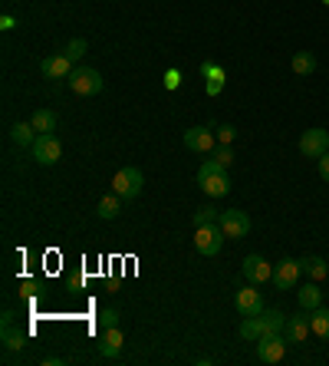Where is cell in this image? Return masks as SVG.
<instances>
[{
	"mask_svg": "<svg viewBox=\"0 0 329 366\" xmlns=\"http://www.w3.org/2000/svg\"><path fill=\"white\" fill-rule=\"evenodd\" d=\"M4 347L7 350H23L27 347V333H20V330H13V324H7V327H4Z\"/></svg>",
	"mask_w": 329,
	"mask_h": 366,
	"instance_id": "484cf974",
	"label": "cell"
},
{
	"mask_svg": "<svg viewBox=\"0 0 329 366\" xmlns=\"http://www.w3.org/2000/svg\"><path fill=\"white\" fill-rule=\"evenodd\" d=\"M40 69H43V76L47 79H69V73H73L76 67L66 53H53V57H47L43 63H40Z\"/></svg>",
	"mask_w": 329,
	"mask_h": 366,
	"instance_id": "4fadbf2b",
	"label": "cell"
},
{
	"mask_svg": "<svg viewBox=\"0 0 329 366\" xmlns=\"http://www.w3.org/2000/svg\"><path fill=\"white\" fill-rule=\"evenodd\" d=\"M211 159H214V162H221L224 168H231V165H234V149H231V145H217L214 152H211Z\"/></svg>",
	"mask_w": 329,
	"mask_h": 366,
	"instance_id": "f1b7e54d",
	"label": "cell"
},
{
	"mask_svg": "<svg viewBox=\"0 0 329 366\" xmlns=\"http://www.w3.org/2000/svg\"><path fill=\"white\" fill-rule=\"evenodd\" d=\"M300 268H303V274L310 280H326L329 278V264H326V258H320V254H306V258H300Z\"/></svg>",
	"mask_w": 329,
	"mask_h": 366,
	"instance_id": "e0dca14e",
	"label": "cell"
},
{
	"mask_svg": "<svg viewBox=\"0 0 329 366\" xmlns=\"http://www.w3.org/2000/svg\"><path fill=\"white\" fill-rule=\"evenodd\" d=\"M181 139H185V149H191L197 155H211L217 149V135L207 125H191V129H185Z\"/></svg>",
	"mask_w": 329,
	"mask_h": 366,
	"instance_id": "8992f818",
	"label": "cell"
},
{
	"mask_svg": "<svg viewBox=\"0 0 329 366\" xmlns=\"http://www.w3.org/2000/svg\"><path fill=\"white\" fill-rule=\"evenodd\" d=\"M310 327H313V333L320 340H329V307H316V310H310Z\"/></svg>",
	"mask_w": 329,
	"mask_h": 366,
	"instance_id": "603a6c76",
	"label": "cell"
},
{
	"mask_svg": "<svg viewBox=\"0 0 329 366\" xmlns=\"http://www.w3.org/2000/svg\"><path fill=\"white\" fill-rule=\"evenodd\" d=\"M13 27H17V17H13V13H4V17H0V30H4V33H10Z\"/></svg>",
	"mask_w": 329,
	"mask_h": 366,
	"instance_id": "836d02e7",
	"label": "cell"
},
{
	"mask_svg": "<svg viewBox=\"0 0 329 366\" xmlns=\"http://www.w3.org/2000/svg\"><path fill=\"white\" fill-rule=\"evenodd\" d=\"M201 76H204V93L207 96H221V89H224V79L227 73L214 63H201Z\"/></svg>",
	"mask_w": 329,
	"mask_h": 366,
	"instance_id": "2e32d148",
	"label": "cell"
},
{
	"mask_svg": "<svg viewBox=\"0 0 329 366\" xmlns=\"http://www.w3.org/2000/svg\"><path fill=\"white\" fill-rule=\"evenodd\" d=\"M195 248L204 254V258H214L217 251L224 248V231H221V224H201L195 228Z\"/></svg>",
	"mask_w": 329,
	"mask_h": 366,
	"instance_id": "5b68a950",
	"label": "cell"
},
{
	"mask_svg": "<svg viewBox=\"0 0 329 366\" xmlns=\"http://www.w3.org/2000/svg\"><path fill=\"white\" fill-rule=\"evenodd\" d=\"M181 69H165V89H178L181 86Z\"/></svg>",
	"mask_w": 329,
	"mask_h": 366,
	"instance_id": "1f68e13d",
	"label": "cell"
},
{
	"mask_svg": "<svg viewBox=\"0 0 329 366\" xmlns=\"http://www.w3.org/2000/svg\"><path fill=\"white\" fill-rule=\"evenodd\" d=\"M122 202H125V198H119L115 192H109V195H103V198H99V208H96V212H99V218H103V222H115V218H119V212H122Z\"/></svg>",
	"mask_w": 329,
	"mask_h": 366,
	"instance_id": "d6986e66",
	"label": "cell"
},
{
	"mask_svg": "<svg viewBox=\"0 0 329 366\" xmlns=\"http://www.w3.org/2000/svg\"><path fill=\"white\" fill-rule=\"evenodd\" d=\"M300 152L306 155V159H320V155L329 152V132L326 129H306V132L300 135Z\"/></svg>",
	"mask_w": 329,
	"mask_h": 366,
	"instance_id": "9c48e42d",
	"label": "cell"
},
{
	"mask_svg": "<svg viewBox=\"0 0 329 366\" xmlns=\"http://www.w3.org/2000/svg\"><path fill=\"white\" fill-rule=\"evenodd\" d=\"M323 4H326V7H329V0H323Z\"/></svg>",
	"mask_w": 329,
	"mask_h": 366,
	"instance_id": "e575fe53",
	"label": "cell"
},
{
	"mask_svg": "<svg viewBox=\"0 0 329 366\" xmlns=\"http://www.w3.org/2000/svg\"><path fill=\"white\" fill-rule=\"evenodd\" d=\"M237 333H241V340H250V343H257V340H260L263 333H267V330H263L260 314H257V317H244V320H241Z\"/></svg>",
	"mask_w": 329,
	"mask_h": 366,
	"instance_id": "ffe728a7",
	"label": "cell"
},
{
	"mask_svg": "<svg viewBox=\"0 0 329 366\" xmlns=\"http://www.w3.org/2000/svg\"><path fill=\"white\" fill-rule=\"evenodd\" d=\"M310 310L306 314H296V317H287V327H283V337L287 343H306L310 337Z\"/></svg>",
	"mask_w": 329,
	"mask_h": 366,
	"instance_id": "5bb4252c",
	"label": "cell"
},
{
	"mask_svg": "<svg viewBox=\"0 0 329 366\" xmlns=\"http://www.w3.org/2000/svg\"><path fill=\"white\" fill-rule=\"evenodd\" d=\"M296 300H300L303 310H316L323 304V290H320V280H306L300 290H296Z\"/></svg>",
	"mask_w": 329,
	"mask_h": 366,
	"instance_id": "ac0fdd59",
	"label": "cell"
},
{
	"mask_svg": "<svg viewBox=\"0 0 329 366\" xmlns=\"http://www.w3.org/2000/svg\"><path fill=\"white\" fill-rule=\"evenodd\" d=\"M37 135H40V132H37V129H33L30 122H17L13 129H10V139H13L20 149H30V145L37 142Z\"/></svg>",
	"mask_w": 329,
	"mask_h": 366,
	"instance_id": "cb8c5ba5",
	"label": "cell"
},
{
	"mask_svg": "<svg viewBox=\"0 0 329 366\" xmlns=\"http://www.w3.org/2000/svg\"><path fill=\"white\" fill-rule=\"evenodd\" d=\"M303 268L296 258H283L280 264H273V284H277V290H290L296 287V280H300Z\"/></svg>",
	"mask_w": 329,
	"mask_h": 366,
	"instance_id": "8fae6325",
	"label": "cell"
},
{
	"mask_svg": "<svg viewBox=\"0 0 329 366\" xmlns=\"http://www.w3.org/2000/svg\"><path fill=\"white\" fill-rule=\"evenodd\" d=\"M63 53H66V57H69V59H73V63H76V59H83V57H86V40H83V37L69 40Z\"/></svg>",
	"mask_w": 329,
	"mask_h": 366,
	"instance_id": "83f0119b",
	"label": "cell"
},
{
	"mask_svg": "<svg viewBox=\"0 0 329 366\" xmlns=\"http://www.w3.org/2000/svg\"><path fill=\"white\" fill-rule=\"evenodd\" d=\"M99 327H119V310L115 307H105L103 314H99Z\"/></svg>",
	"mask_w": 329,
	"mask_h": 366,
	"instance_id": "f546056e",
	"label": "cell"
},
{
	"mask_svg": "<svg viewBox=\"0 0 329 366\" xmlns=\"http://www.w3.org/2000/svg\"><path fill=\"white\" fill-rule=\"evenodd\" d=\"M234 307H237L241 317H257V314H263V297H260V290H257V284L237 290V294H234Z\"/></svg>",
	"mask_w": 329,
	"mask_h": 366,
	"instance_id": "30bf717a",
	"label": "cell"
},
{
	"mask_svg": "<svg viewBox=\"0 0 329 366\" xmlns=\"http://www.w3.org/2000/svg\"><path fill=\"white\" fill-rule=\"evenodd\" d=\"M217 224H221L224 238H231V241H241V238L250 234V215L241 212V208H227V212H221Z\"/></svg>",
	"mask_w": 329,
	"mask_h": 366,
	"instance_id": "277c9868",
	"label": "cell"
},
{
	"mask_svg": "<svg viewBox=\"0 0 329 366\" xmlns=\"http://www.w3.org/2000/svg\"><path fill=\"white\" fill-rule=\"evenodd\" d=\"M125 347V333L119 327H105V333L99 337V353H103L105 360H115L119 353H122Z\"/></svg>",
	"mask_w": 329,
	"mask_h": 366,
	"instance_id": "9a60e30c",
	"label": "cell"
},
{
	"mask_svg": "<svg viewBox=\"0 0 329 366\" xmlns=\"http://www.w3.org/2000/svg\"><path fill=\"white\" fill-rule=\"evenodd\" d=\"M142 185H145V175L135 168V165H125V168H119V172L112 175V192L119 195V198H139L142 195Z\"/></svg>",
	"mask_w": 329,
	"mask_h": 366,
	"instance_id": "3957f363",
	"label": "cell"
},
{
	"mask_svg": "<svg viewBox=\"0 0 329 366\" xmlns=\"http://www.w3.org/2000/svg\"><path fill=\"white\" fill-rule=\"evenodd\" d=\"M260 320L267 333H283V327H287V314H280V310H263Z\"/></svg>",
	"mask_w": 329,
	"mask_h": 366,
	"instance_id": "d4e9b609",
	"label": "cell"
},
{
	"mask_svg": "<svg viewBox=\"0 0 329 366\" xmlns=\"http://www.w3.org/2000/svg\"><path fill=\"white\" fill-rule=\"evenodd\" d=\"M290 67L296 76H313V73H316V57H313L310 50H300V53H293Z\"/></svg>",
	"mask_w": 329,
	"mask_h": 366,
	"instance_id": "44dd1931",
	"label": "cell"
},
{
	"mask_svg": "<svg viewBox=\"0 0 329 366\" xmlns=\"http://www.w3.org/2000/svg\"><path fill=\"white\" fill-rule=\"evenodd\" d=\"M244 278L250 284H263V280H273V264L260 254H247L244 258Z\"/></svg>",
	"mask_w": 329,
	"mask_h": 366,
	"instance_id": "7c38bea8",
	"label": "cell"
},
{
	"mask_svg": "<svg viewBox=\"0 0 329 366\" xmlns=\"http://www.w3.org/2000/svg\"><path fill=\"white\" fill-rule=\"evenodd\" d=\"M30 155H33L40 165H57L59 159H63V145H59V139L53 132L37 135V142L30 145Z\"/></svg>",
	"mask_w": 329,
	"mask_h": 366,
	"instance_id": "52a82bcc",
	"label": "cell"
},
{
	"mask_svg": "<svg viewBox=\"0 0 329 366\" xmlns=\"http://www.w3.org/2000/svg\"><path fill=\"white\" fill-rule=\"evenodd\" d=\"M197 185H201V192L211 195V198H221V195L231 192V175L221 162L214 159H207L201 168H197Z\"/></svg>",
	"mask_w": 329,
	"mask_h": 366,
	"instance_id": "6da1fadb",
	"label": "cell"
},
{
	"mask_svg": "<svg viewBox=\"0 0 329 366\" xmlns=\"http://www.w3.org/2000/svg\"><path fill=\"white\" fill-rule=\"evenodd\" d=\"M66 83H69V89H73L76 96H99L105 86V79L99 76V69H93V67H76Z\"/></svg>",
	"mask_w": 329,
	"mask_h": 366,
	"instance_id": "7a4b0ae2",
	"label": "cell"
},
{
	"mask_svg": "<svg viewBox=\"0 0 329 366\" xmlns=\"http://www.w3.org/2000/svg\"><path fill=\"white\" fill-rule=\"evenodd\" d=\"M30 125H33L40 135L57 132V113H50V109H37V113L30 116Z\"/></svg>",
	"mask_w": 329,
	"mask_h": 366,
	"instance_id": "7402d4cb",
	"label": "cell"
},
{
	"mask_svg": "<svg viewBox=\"0 0 329 366\" xmlns=\"http://www.w3.org/2000/svg\"><path fill=\"white\" fill-rule=\"evenodd\" d=\"M217 218H221V208H214V205H201L195 212V228H201V224H214Z\"/></svg>",
	"mask_w": 329,
	"mask_h": 366,
	"instance_id": "4316f807",
	"label": "cell"
},
{
	"mask_svg": "<svg viewBox=\"0 0 329 366\" xmlns=\"http://www.w3.org/2000/svg\"><path fill=\"white\" fill-rule=\"evenodd\" d=\"M237 139V129L234 125H221V129H217V145H231Z\"/></svg>",
	"mask_w": 329,
	"mask_h": 366,
	"instance_id": "4dcf8cb0",
	"label": "cell"
},
{
	"mask_svg": "<svg viewBox=\"0 0 329 366\" xmlns=\"http://www.w3.org/2000/svg\"><path fill=\"white\" fill-rule=\"evenodd\" d=\"M316 165H320V178L329 185V152L320 155V159H316Z\"/></svg>",
	"mask_w": 329,
	"mask_h": 366,
	"instance_id": "d6a6232c",
	"label": "cell"
},
{
	"mask_svg": "<svg viewBox=\"0 0 329 366\" xmlns=\"http://www.w3.org/2000/svg\"><path fill=\"white\" fill-rule=\"evenodd\" d=\"M287 357V337L283 333H263L257 340V360L260 363H280Z\"/></svg>",
	"mask_w": 329,
	"mask_h": 366,
	"instance_id": "ba28073f",
	"label": "cell"
}]
</instances>
